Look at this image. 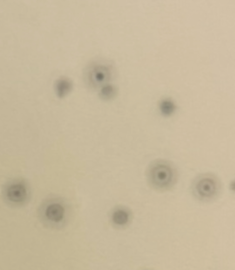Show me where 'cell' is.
I'll return each mask as SVG.
<instances>
[{"instance_id":"1","label":"cell","mask_w":235,"mask_h":270,"mask_svg":"<svg viewBox=\"0 0 235 270\" xmlns=\"http://www.w3.org/2000/svg\"><path fill=\"white\" fill-rule=\"evenodd\" d=\"M71 211V204L67 200L51 194L40 202L36 210V215L38 220L44 227L59 230L67 225Z\"/></svg>"},{"instance_id":"2","label":"cell","mask_w":235,"mask_h":270,"mask_svg":"<svg viewBox=\"0 0 235 270\" xmlns=\"http://www.w3.org/2000/svg\"><path fill=\"white\" fill-rule=\"evenodd\" d=\"M33 195L32 188L28 180L21 176L8 178L2 185L1 197L7 207L12 209H22L30 202Z\"/></svg>"},{"instance_id":"3","label":"cell","mask_w":235,"mask_h":270,"mask_svg":"<svg viewBox=\"0 0 235 270\" xmlns=\"http://www.w3.org/2000/svg\"><path fill=\"white\" fill-rule=\"evenodd\" d=\"M175 170L166 162H159L151 165L147 172L149 183L154 188L164 190L173 185L176 179Z\"/></svg>"},{"instance_id":"4","label":"cell","mask_w":235,"mask_h":270,"mask_svg":"<svg viewBox=\"0 0 235 270\" xmlns=\"http://www.w3.org/2000/svg\"><path fill=\"white\" fill-rule=\"evenodd\" d=\"M214 176L209 175H203L194 182L192 189L194 195L199 199L209 200L215 197L218 192L219 184Z\"/></svg>"},{"instance_id":"5","label":"cell","mask_w":235,"mask_h":270,"mask_svg":"<svg viewBox=\"0 0 235 270\" xmlns=\"http://www.w3.org/2000/svg\"><path fill=\"white\" fill-rule=\"evenodd\" d=\"M113 69L109 65L98 64L93 66L88 74L90 85L94 88H101L108 84L113 77Z\"/></svg>"},{"instance_id":"6","label":"cell","mask_w":235,"mask_h":270,"mask_svg":"<svg viewBox=\"0 0 235 270\" xmlns=\"http://www.w3.org/2000/svg\"><path fill=\"white\" fill-rule=\"evenodd\" d=\"M130 219V214L126 209L120 208L116 209L111 216V221L113 225L118 228H123L127 226Z\"/></svg>"},{"instance_id":"7","label":"cell","mask_w":235,"mask_h":270,"mask_svg":"<svg viewBox=\"0 0 235 270\" xmlns=\"http://www.w3.org/2000/svg\"><path fill=\"white\" fill-rule=\"evenodd\" d=\"M55 88L57 95L59 98H62L66 96L71 91L72 88V84L69 79L62 78L56 82Z\"/></svg>"},{"instance_id":"8","label":"cell","mask_w":235,"mask_h":270,"mask_svg":"<svg viewBox=\"0 0 235 270\" xmlns=\"http://www.w3.org/2000/svg\"><path fill=\"white\" fill-rule=\"evenodd\" d=\"M117 92V89L114 86L108 83L101 88L99 94L103 99L109 100L115 97Z\"/></svg>"},{"instance_id":"9","label":"cell","mask_w":235,"mask_h":270,"mask_svg":"<svg viewBox=\"0 0 235 270\" xmlns=\"http://www.w3.org/2000/svg\"><path fill=\"white\" fill-rule=\"evenodd\" d=\"M175 106L173 103L168 99L163 100L160 105V109L161 113L164 116L171 115L174 112Z\"/></svg>"}]
</instances>
